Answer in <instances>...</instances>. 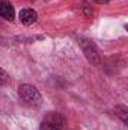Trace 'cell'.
I'll list each match as a JSON object with an SVG mask.
<instances>
[{
  "label": "cell",
  "mask_w": 128,
  "mask_h": 130,
  "mask_svg": "<svg viewBox=\"0 0 128 130\" xmlns=\"http://www.w3.org/2000/svg\"><path fill=\"white\" fill-rule=\"evenodd\" d=\"M18 95L24 103H27L30 106H41V103H42L41 92L33 85H29V83H23L18 88Z\"/></svg>",
  "instance_id": "1"
},
{
  "label": "cell",
  "mask_w": 128,
  "mask_h": 130,
  "mask_svg": "<svg viewBox=\"0 0 128 130\" xmlns=\"http://www.w3.org/2000/svg\"><path fill=\"white\" fill-rule=\"evenodd\" d=\"M116 113H118V117L122 120V123L124 124H127L128 121V109L125 106H122V104H119V106H116Z\"/></svg>",
  "instance_id": "6"
},
{
  "label": "cell",
  "mask_w": 128,
  "mask_h": 130,
  "mask_svg": "<svg viewBox=\"0 0 128 130\" xmlns=\"http://www.w3.org/2000/svg\"><path fill=\"white\" fill-rule=\"evenodd\" d=\"M96 2H99V3H107L109 0H96Z\"/></svg>",
  "instance_id": "8"
},
{
  "label": "cell",
  "mask_w": 128,
  "mask_h": 130,
  "mask_svg": "<svg viewBox=\"0 0 128 130\" xmlns=\"http://www.w3.org/2000/svg\"><path fill=\"white\" fill-rule=\"evenodd\" d=\"M8 77H9V76H8V73L0 67V85H5V83L8 82Z\"/></svg>",
  "instance_id": "7"
},
{
  "label": "cell",
  "mask_w": 128,
  "mask_h": 130,
  "mask_svg": "<svg viewBox=\"0 0 128 130\" xmlns=\"http://www.w3.org/2000/svg\"><path fill=\"white\" fill-rule=\"evenodd\" d=\"M78 44L86 56V59L91 62L92 65H99L101 64V58H99V53H98V48L96 45L88 38H78Z\"/></svg>",
  "instance_id": "3"
},
{
  "label": "cell",
  "mask_w": 128,
  "mask_h": 130,
  "mask_svg": "<svg viewBox=\"0 0 128 130\" xmlns=\"http://www.w3.org/2000/svg\"><path fill=\"white\" fill-rule=\"evenodd\" d=\"M0 17L5 18V20H8V21H12L14 17H15L14 6L8 0H0Z\"/></svg>",
  "instance_id": "4"
},
{
  "label": "cell",
  "mask_w": 128,
  "mask_h": 130,
  "mask_svg": "<svg viewBox=\"0 0 128 130\" xmlns=\"http://www.w3.org/2000/svg\"><path fill=\"white\" fill-rule=\"evenodd\" d=\"M39 130H65V118L59 112H48L42 120Z\"/></svg>",
  "instance_id": "2"
},
{
  "label": "cell",
  "mask_w": 128,
  "mask_h": 130,
  "mask_svg": "<svg viewBox=\"0 0 128 130\" xmlns=\"http://www.w3.org/2000/svg\"><path fill=\"white\" fill-rule=\"evenodd\" d=\"M36 20H38V14H36L35 9L26 8V9H23V11L20 12V21H21L23 24H26V26L33 24Z\"/></svg>",
  "instance_id": "5"
}]
</instances>
